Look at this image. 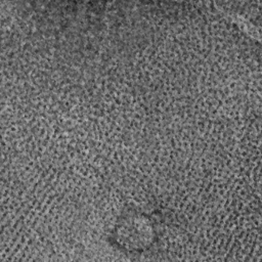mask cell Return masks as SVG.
<instances>
[{"label":"cell","instance_id":"6da1fadb","mask_svg":"<svg viewBox=\"0 0 262 262\" xmlns=\"http://www.w3.org/2000/svg\"><path fill=\"white\" fill-rule=\"evenodd\" d=\"M154 237V228L147 217L134 214L125 217L116 227V239L130 251L146 248Z\"/></svg>","mask_w":262,"mask_h":262}]
</instances>
